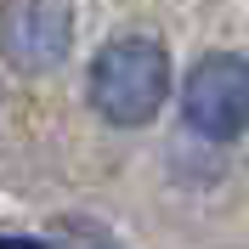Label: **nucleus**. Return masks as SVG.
I'll return each mask as SVG.
<instances>
[{
    "mask_svg": "<svg viewBox=\"0 0 249 249\" xmlns=\"http://www.w3.org/2000/svg\"><path fill=\"white\" fill-rule=\"evenodd\" d=\"M164 91H170V57L159 51V40L124 34V40L96 51V62H91V102L102 108V119L124 124V130L130 124H147L159 113V102H164Z\"/></svg>",
    "mask_w": 249,
    "mask_h": 249,
    "instance_id": "nucleus-1",
    "label": "nucleus"
},
{
    "mask_svg": "<svg viewBox=\"0 0 249 249\" xmlns=\"http://www.w3.org/2000/svg\"><path fill=\"white\" fill-rule=\"evenodd\" d=\"M181 113L193 130H204L210 142H232L249 130V62L232 51L193 62V74L181 85Z\"/></svg>",
    "mask_w": 249,
    "mask_h": 249,
    "instance_id": "nucleus-2",
    "label": "nucleus"
},
{
    "mask_svg": "<svg viewBox=\"0 0 249 249\" xmlns=\"http://www.w3.org/2000/svg\"><path fill=\"white\" fill-rule=\"evenodd\" d=\"M74 23L62 12V0H6L0 12V57L17 74H46L68 57Z\"/></svg>",
    "mask_w": 249,
    "mask_h": 249,
    "instance_id": "nucleus-3",
    "label": "nucleus"
},
{
    "mask_svg": "<svg viewBox=\"0 0 249 249\" xmlns=\"http://www.w3.org/2000/svg\"><path fill=\"white\" fill-rule=\"evenodd\" d=\"M0 249H46L40 238H23V232H0Z\"/></svg>",
    "mask_w": 249,
    "mask_h": 249,
    "instance_id": "nucleus-4",
    "label": "nucleus"
}]
</instances>
